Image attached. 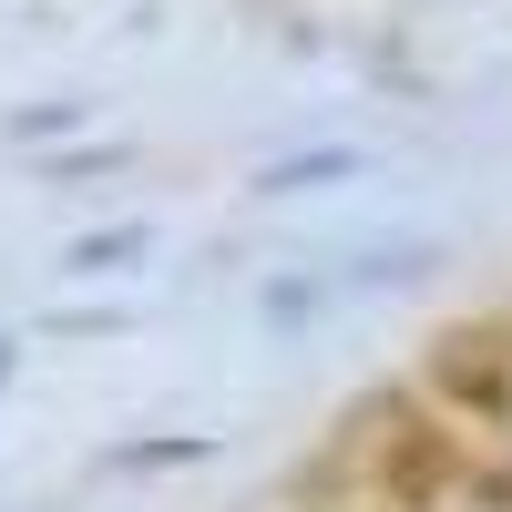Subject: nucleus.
<instances>
[{"label": "nucleus", "instance_id": "nucleus-1", "mask_svg": "<svg viewBox=\"0 0 512 512\" xmlns=\"http://www.w3.org/2000/svg\"><path fill=\"white\" fill-rule=\"evenodd\" d=\"M431 379L451 400H472L482 420H502L512 410V359H502V328H451L441 349H431Z\"/></svg>", "mask_w": 512, "mask_h": 512}, {"label": "nucleus", "instance_id": "nucleus-2", "mask_svg": "<svg viewBox=\"0 0 512 512\" xmlns=\"http://www.w3.org/2000/svg\"><path fill=\"white\" fill-rule=\"evenodd\" d=\"M441 482H451V441L431 431V420H400V431H390V451H379V492H390L400 512H420Z\"/></svg>", "mask_w": 512, "mask_h": 512}]
</instances>
